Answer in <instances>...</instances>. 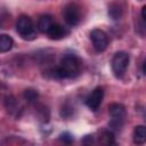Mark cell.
Wrapping results in <instances>:
<instances>
[{
    "label": "cell",
    "mask_w": 146,
    "mask_h": 146,
    "mask_svg": "<svg viewBox=\"0 0 146 146\" xmlns=\"http://www.w3.org/2000/svg\"><path fill=\"white\" fill-rule=\"evenodd\" d=\"M81 66V60L76 55L66 54L62 57L59 65L52 68L50 73L55 79H72L80 74Z\"/></svg>",
    "instance_id": "obj_1"
},
{
    "label": "cell",
    "mask_w": 146,
    "mask_h": 146,
    "mask_svg": "<svg viewBox=\"0 0 146 146\" xmlns=\"http://www.w3.org/2000/svg\"><path fill=\"white\" fill-rule=\"evenodd\" d=\"M16 30L24 40L30 41L36 38V30L34 27V24L32 19L26 15H22L18 17L16 22Z\"/></svg>",
    "instance_id": "obj_2"
},
{
    "label": "cell",
    "mask_w": 146,
    "mask_h": 146,
    "mask_svg": "<svg viewBox=\"0 0 146 146\" xmlns=\"http://www.w3.org/2000/svg\"><path fill=\"white\" fill-rule=\"evenodd\" d=\"M130 62V57L124 51H117L112 58V71L116 78H122L125 73L128 65Z\"/></svg>",
    "instance_id": "obj_3"
},
{
    "label": "cell",
    "mask_w": 146,
    "mask_h": 146,
    "mask_svg": "<svg viewBox=\"0 0 146 146\" xmlns=\"http://www.w3.org/2000/svg\"><path fill=\"white\" fill-rule=\"evenodd\" d=\"M108 113L111 116V127L117 129L122 125L124 116H125V107L122 104L114 103L108 107Z\"/></svg>",
    "instance_id": "obj_4"
},
{
    "label": "cell",
    "mask_w": 146,
    "mask_h": 146,
    "mask_svg": "<svg viewBox=\"0 0 146 146\" xmlns=\"http://www.w3.org/2000/svg\"><path fill=\"white\" fill-rule=\"evenodd\" d=\"M63 16L64 21L68 26H76L80 23L81 15H80V8L75 3H67L63 9Z\"/></svg>",
    "instance_id": "obj_5"
},
{
    "label": "cell",
    "mask_w": 146,
    "mask_h": 146,
    "mask_svg": "<svg viewBox=\"0 0 146 146\" xmlns=\"http://www.w3.org/2000/svg\"><path fill=\"white\" fill-rule=\"evenodd\" d=\"M90 40L92 42L94 48L97 51H99V52L100 51H104L107 48L108 38H107V34L103 30H99V29L92 30L90 32Z\"/></svg>",
    "instance_id": "obj_6"
},
{
    "label": "cell",
    "mask_w": 146,
    "mask_h": 146,
    "mask_svg": "<svg viewBox=\"0 0 146 146\" xmlns=\"http://www.w3.org/2000/svg\"><path fill=\"white\" fill-rule=\"evenodd\" d=\"M103 97H104V90H103V88L97 87V88H95V89L91 91V94L87 97V99H86V105H87L91 111H97L98 107H99L100 104H102Z\"/></svg>",
    "instance_id": "obj_7"
},
{
    "label": "cell",
    "mask_w": 146,
    "mask_h": 146,
    "mask_svg": "<svg viewBox=\"0 0 146 146\" xmlns=\"http://www.w3.org/2000/svg\"><path fill=\"white\" fill-rule=\"evenodd\" d=\"M68 33H70V31L59 24H52V26L47 32L48 36L52 40H60V39L65 38L66 35H68Z\"/></svg>",
    "instance_id": "obj_8"
},
{
    "label": "cell",
    "mask_w": 146,
    "mask_h": 146,
    "mask_svg": "<svg viewBox=\"0 0 146 146\" xmlns=\"http://www.w3.org/2000/svg\"><path fill=\"white\" fill-rule=\"evenodd\" d=\"M146 141V128L144 125H137L133 130V143L136 145H144Z\"/></svg>",
    "instance_id": "obj_9"
},
{
    "label": "cell",
    "mask_w": 146,
    "mask_h": 146,
    "mask_svg": "<svg viewBox=\"0 0 146 146\" xmlns=\"http://www.w3.org/2000/svg\"><path fill=\"white\" fill-rule=\"evenodd\" d=\"M52 17L50 15H42L38 21V29L42 33H47L48 30L52 26Z\"/></svg>",
    "instance_id": "obj_10"
},
{
    "label": "cell",
    "mask_w": 146,
    "mask_h": 146,
    "mask_svg": "<svg viewBox=\"0 0 146 146\" xmlns=\"http://www.w3.org/2000/svg\"><path fill=\"white\" fill-rule=\"evenodd\" d=\"M99 141L103 146H116L114 133L110 130H106V131L102 132V135L99 137Z\"/></svg>",
    "instance_id": "obj_11"
},
{
    "label": "cell",
    "mask_w": 146,
    "mask_h": 146,
    "mask_svg": "<svg viewBox=\"0 0 146 146\" xmlns=\"http://www.w3.org/2000/svg\"><path fill=\"white\" fill-rule=\"evenodd\" d=\"M14 41L8 34H0V52H7L13 48Z\"/></svg>",
    "instance_id": "obj_12"
},
{
    "label": "cell",
    "mask_w": 146,
    "mask_h": 146,
    "mask_svg": "<svg viewBox=\"0 0 146 146\" xmlns=\"http://www.w3.org/2000/svg\"><path fill=\"white\" fill-rule=\"evenodd\" d=\"M121 14H122V10L121 8L117 6V5H112L108 9V15L112 19H117L121 17Z\"/></svg>",
    "instance_id": "obj_13"
},
{
    "label": "cell",
    "mask_w": 146,
    "mask_h": 146,
    "mask_svg": "<svg viewBox=\"0 0 146 146\" xmlns=\"http://www.w3.org/2000/svg\"><path fill=\"white\" fill-rule=\"evenodd\" d=\"M24 97H25V99H26L27 102L33 103V102H35V100L38 99L39 94H38V91L34 90V89H26V90L24 91Z\"/></svg>",
    "instance_id": "obj_14"
},
{
    "label": "cell",
    "mask_w": 146,
    "mask_h": 146,
    "mask_svg": "<svg viewBox=\"0 0 146 146\" xmlns=\"http://www.w3.org/2000/svg\"><path fill=\"white\" fill-rule=\"evenodd\" d=\"M59 139H60L63 143H65V144H71V143L73 141V136H72L70 132H64V133H62V135L59 136Z\"/></svg>",
    "instance_id": "obj_15"
}]
</instances>
